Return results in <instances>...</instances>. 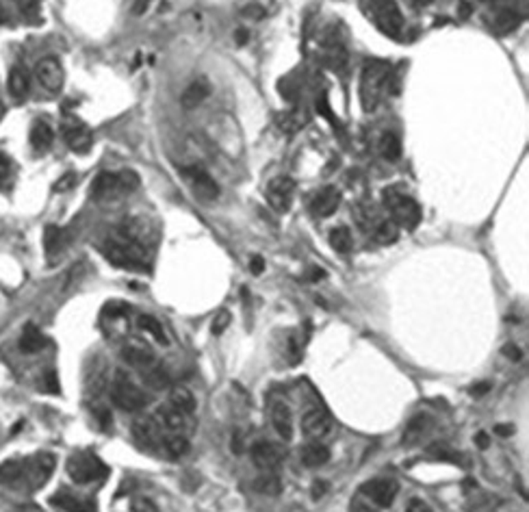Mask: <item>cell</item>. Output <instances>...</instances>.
<instances>
[{"label": "cell", "instance_id": "cell-1", "mask_svg": "<svg viewBox=\"0 0 529 512\" xmlns=\"http://www.w3.org/2000/svg\"><path fill=\"white\" fill-rule=\"evenodd\" d=\"M391 65L380 59H367L360 76V105L367 113H373L380 105V98L389 79Z\"/></svg>", "mask_w": 529, "mask_h": 512}, {"label": "cell", "instance_id": "cell-2", "mask_svg": "<svg viewBox=\"0 0 529 512\" xmlns=\"http://www.w3.org/2000/svg\"><path fill=\"white\" fill-rule=\"evenodd\" d=\"M137 187H139V176L130 172V169H124V172H118V174L102 172L93 178L89 193L96 202H113L135 191Z\"/></svg>", "mask_w": 529, "mask_h": 512}, {"label": "cell", "instance_id": "cell-3", "mask_svg": "<svg viewBox=\"0 0 529 512\" xmlns=\"http://www.w3.org/2000/svg\"><path fill=\"white\" fill-rule=\"evenodd\" d=\"M102 254L111 265L120 269H141L148 265V248L139 246L130 239H109L102 244Z\"/></svg>", "mask_w": 529, "mask_h": 512}, {"label": "cell", "instance_id": "cell-4", "mask_svg": "<svg viewBox=\"0 0 529 512\" xmlns=\"http://www.w3.org/2000/svg\"><path fill=\"white\" fill-rule=\"evenodd\" d=\"M111 399L124 413H139L148 406L146 391L139 389L126 371H115V378L111 385Z\"/></svg>", "mask_w": 529, "mask_h": 512}, {"label": "cell", "instance_id": "cell-5", "mask_svg": "<svg viewBox=\"0 0 529 512\" xmlns=\"http://www.w3.org/2000/svg\"><path fill=\"white\" fill-rule=\"evenodd\" d=\"M367 13L371 22L386 38H399L404 30V16L395 0H367Z\"/></svg>", "mask_w": 529, "mask_h": 512}, {"label": "cell", "instance_id": "cell-6", "mask_svg": "<svg viewBox=\"0 0 529 512\" xmlns=\"http://www.w3.org/2000/svg\"><path fill=\"white\" fill-rule=\"evenodd\" d=\"M384 207L393 215V222L406 230H414L421 224V207L410 195L397 189L384 191Z\"/></svg>", "mask_w": 529, "mask_h": 512}, {"label": "cell", "instance_id": "cell-7", "mask_svg": "<svg viewBox=\"0 0 529 512\" xmlns=\"http://www.w3.org/2000/svg\"><path fill=\"white\" fill-rule=\"evenodd\" d=\"M67 475L72 477V482L76 484H93V482H102L104 477L109 475V469L96 454L81 452V454L69 456Z\"/></svg>", "mask_w": 529, "mask_h": 512}, {"label": "cell", "instance_id": "cell-8", "mask_svg": "<svg viewBox=\"0 0 529 512\" xmlns=\"http://www.w3.org/2000/svg\"><path fill=\"white\" fill-rule=\"evenodd\" d=\"M55 467H57L55 454H38L26 458V491L42 489L55 473Z\"/></svg>", "mask_w": 529, "mask_h": 512}, {"label": "cell", "instance_id": "cell-9", "mask_svg": "<svg viewBox=\"0 0 529 512\" xmlns=\"http://www.w3.org/2000/svg\"><path fill=\"white\" fill-rule=\"evenodd\" d=\"M157 417H159V421L163 423V428H165L167 432H171V434H185V436H191L193 430H195V423H193L191 413H185V411H181V408H176V406H171V404L159 406Z\"/></svg>", "mask_w": 529, "mask_h": 512}, {"label": "cell", "instance_id": "cell-10", "mask_svg": "<svg viewBox=\"0 0 529 512\" xmlns=\"http://www.w3.org/2000/svg\"><path fill=\"white\" fill-rule=\"evenodd\" d=\"M293 195H295V181L291 176H275L267 185V202L278 213H287L291 209Z\"/></svg>", "mask_w": 529, "mask_h": 512}, {"label": "cell", "instance_id": "cell-11", "mask_svg": "<svg viewBox=\"0 0 529 512\" xmlns=\"http://www.w3.org/2000/svg\"><path fill=\"white\" fill-rule=\"evenodd\" d=\"M183 176L189 181L191 191L198 195V200H202V202H215L220 198V187L213 181V176L206 172V169H202V167H185L183 169Z\"/></svg>", "mask_w": 529, "mask_h": 512}, {"label": "cell", "instance_id": "cell-12", "mask_svg": "<svg viewBox=\"0 0 529 512\" xmlns=\"http://www.w3.org/2000/svg\"><path fill=\"white\" fill-rule=\"evenodd\" d=\"M130 434L137 440V445L148 450V452H154V450L161 448L163 434H161L159 423L152 417H139V419H135L132 426H130Z\"/></svg>", "mask_w": 529, "mask_h": 512}, {"label": "cell", "instance_id": "cell-13", "mask_svg": "<svg viewBox=\"0 0 529 512\" xmlns=\"http://www.w3.org/2000/svg\"><path fill=\"white\" fill-rule=\"evenodd\" d=\"M35 76H38L40 85L48 91H61L65 83V70L57 57H44L35 65Z\"/></svg>", "mask_w": 529, "mask_h": 512}, {"label": "cell", "instance_id": "cell-14", "mask_svg": "<svg viewBox=\"0 0 529 512\" xmlns=\"http://www.w3.org/2000/svg\"><path fill=\"white\" fill-rule=\"evenodd\" d=\"M332 428H334V419L326 408H312V411H308L302 417V430L312 440L326 438L332 432Z\"/></svg>", "mask_w": 529, "mask_h": 512}, {"label": "cell", "instance_id": "cell-15", "mask_svg": "<svg viewBox=\"0 0 529 512\" xmlns=\"http://www.w3.org/2000/svg\"><path fill=\"white\" fill-rule=\"evenodd\" d=\"M397 484L393 480H369L360 487V493L371 499L375 506L380 508H389L393 506L395 497H397Z\"/></svg>", "mask_w": 529, "mask_h": 512}, {"label": "cell", "instance_id": "cell-16", "mask_svg": "<svg viewBox=\"0 0 529 512\" xmlns=\"http://www.w3.org/2000/svg\"><path fill=\"white\" fill-rule=\"evenodd\" d=\"M63 137L69 146V150L76 152V154H87L91 150L93 137H91V130L81 124V122H67L63 124Z\"/></svg>", "mask_w": 529, "mask_h": 512}, {"label": "cell", "instance_id": "cell-17", "mask_svg": "<svg viewBox=\"0 0 529 512\" xmlns=\"http://www.w3.org/2000/svg\"><path fill=\"white\" fill-rule=\"evenodd\" d=\"M523 20H525V16L521 9L501 7L490 18V30L495 33V35H510V33H514L523 24Z\"/></svg>", "mask_w": 529, "mask_h": 512}, {"label": "cell", "instance_id": "cell-18", "mask_svg": "<svg viewBox=\"0 0 529 512\" xmlns=\"http://www.w3.org/2000/svg\"><path fill=\"white\" fill-rule=\"evenodd\" d=\"M0 487L26 491V458H11L0 462Z\"/></svg>", "mask_w": 529, "mask_h": 512}, {"label": "cell", "instance_id": "cell-19", "mask_svg": "<svg viewBox=\"0 0 529 512\" xmlns=\"http://www.w3.org/2000/svg\"><path fill=\"white\" fill-rule=\"evenodd\" d=\"M269 417H271V423H273L278 436L282 440H291V436H293V419H291V411H289L287 402L273 399L271 408H269Z\"/></svg>", "mask_w": 529, "mask_h": 512}, {"label": "cell", "instance_id": "cell-20", "mask_svg": "<svg viewBox=\"0 0 529 512\" xmlns=\"http://www.w3.org/2000/svg\"><path fill=\"white\" fill-rule=\"evenodd\" d=\"M250 456H252V462L261 471H275L280 467V462H282V454L278 452V448L271 445V443H267V440L254 443L252 450H250Z\"/></svg>", "mask_w": 529, "mask_h": 512}, {"label": "cell", "instance_id": "cell-21", "mask_svg": "<svg viewBox=\"0 0 529 512\" xmlns=\"http://www.w3.org/2000/svg\"><path fill=\"white\" fill-rule=\"evenodd\" d=\"M341 204V191L336 187H324L322 191H317L312 202H310V211L317 217H330Z\"/></svg>", "mask_w": 529, "mask_h": 512}, {"label": "cell", "instance_id": "cell-22", "mask_svg": "<svg viewBox=\"0 0 529 512\" xmlns=\"http://www.w3.org/2000/svg\"><path fill=\"white\" fill-rule=\"evenodd\" d=\"M7 89L9 96L16 102H24L30 93V74L24 65H13L9 70V79H7Z\"/></svg>", "mask_w": 529, "mask_h": 512}, {"label": "cell", "instance_id": "cell-23", "mask_svg": "<svg viewBox=\"0 0 529 512\" xmlns=\"http://www.w3.org/2000/svg\"><path fill=\"white\" fill-rule=\"evenodd\" d=\"M208 93H210V85H208L206 79L193 81V83L183 91V96H181V105H183V109H187V111L198 109V107L202 105V102L208 98Z\"/></svg>", "mask_w": 529, "mask_h": 512}, {"label": "cell", "instance_id": "cell-24", "mask_svg": "<svg viewBox=\"0 0 529 512\" xmlns=\"http://www.w3.org/2000/svg\"><path fill=\"white\" fill-rule=\"evenodd\" d=\"M104 387H107V365H104V360L96 358V360L87 367V373H85V389H87V395H100Z\"/></svg>", "mask_w": 529, "mask_h": 512}, {"label": "cell", "instance_id": "cell-25", "mask_svg": "<svg viewBox=\"0 0 529 512\" xmlns=\"http://www.w3.org/2000/svg\"><path fill=\"white\" fill-rule=\"evenodd\" d=\"M122 358H124L130 367H135V369H139V371H144L146 367H150V365L157 360L154 354H152L148 348L139 346V343H128V346H124V348H122Z\"/></svg>", "mask_w": 529, "mask_h": 512}, {"label": "cell", "instance_id": "cell-26", "mask_svg": "<svg viewBox=\"0 0 529 512\" xmlns=\"http://www.w3.org/2000/svg\"><path fill=\"white\" fill-rule=\"evenodd\" d=\"M300 458H302L304 467L317 469V467H322V465H326L330 460V450L324 445V443H308V445L302 448Z\"/></svg>", "mask_w": 529, "mask_h": 512}, {"label": "cell", "instance_id": "cell-27", "mask_svg": "<svg viewBox=\"0 0 529 512\" xmlns=\"http://www.w3.org/2000/svg\"><path fill=\"white\" fill-rule=\"evenodd\" d=\"M55 142V130L46 120H35L30 126V144L35 150H48Z\"/></svg>", "mask_w": 529, "mask_h": 512}, {"label": "cell", "instance_id": "cell-28", "mask_svg": "<svg viewBox=\"0 0 529 512\" xmlns=\"http://www.w3.org/2000/svg\"><path fill=\"white\" fill-rule=\"evenodd\" d=\"M46 348V336L42 334V330L38 326H26L22 330V336H20V350L24 354H38Z\"/></svg>", "mask_w": 529, "mask_h": 512}, {"label": "cell", "instance_id": "cell-29", "mask_svg": "<svg viewBox=\"0 0 529 512\" xmlns=\"http://www.w3.org/2000/svg\"><path fill=\"white\" fill-rule=\"evenodd\" d=\"M161 448H163V452L169 456V458H183L187 452H189V436H185V434H171L169 432V436H163V440H161Z\"/></svg>", "mask_w": 529, "mask_h": 512}, {"label": "cell", "instance_id": "cell-30", "mask_svg": "<svg viewBox=\"0 0 529 512\" xmlns=\"http://www.w3.org/2000/svg\"><path fill=\"white\" fill-rule=\"evenodd\" d=\"M144 380H146V385L150 387V389H154V391H165L167 387H169V373H167V369L161 365V363H152L150 367H146L144 371Z\"/></svg>", "mask_w": 529, "mask_h": 512}, {"label": "cell", "instance_id": "cell-31", "mask_svg": "<svg viewBox=\"0 0 529 512\" xmlns=\"http://www.w3.org/2000/svg\"><path fill=\"white\" fill-rule=\"evenodd\" d=\"M380 154L386 159V161H391V163H395V161H399V157H402V142H399V137L395 132H384L382 137H380Z\"/></svg>", "mask_w": 529, "mask_h": 512}, {"label": "cell", "instance_id": "cell-32", "mask_svg": "<svg viewBox=\"0 0 529 512\" xmlns=\"http://www.w3.org/2000/svg\"><path fill=\"white\" fill-rule=\"evenodd\" d=\"M169 404L171 406H176V408H181V411H185V413H195V397H193V393L189 391V389H185V387H176L174 391H171V395H169Z\"/></svg>", "mask_w": 529, "mask_h": 512}, {"label": "cell", "instance_id": "cell-33", "mask_svg": "<svg viewBox=\"0 0 529 512\" xmlns=\"http://www.w3.org/2000/svg\"><path fill=\"white\" fill-rule=\"evenodd\" d=\"M328 241H330L332 250H336L341 254H347V252H351V248H354V239H351V232L345 226H339V228L330 230Z\"/></svg>", "mask_w": 529, "mask_h": 512}, {"label": "cell", "instance_id": "cell-34", "mask_svg": "<svg viewBox=\"0 0 529 512\" xmlns=\"http://www.w3.org/2000/svg\"><path fill=\"white\" fill-rule=\"evenodd\" d=\"M137 326L141 328V330H146V332H150L159 343H167V336H165V330H163V326H161V322L157 319V317H152V315H139V319H137Z\"/></svg>", "mask_w": 529, "mask_h": 512}, {"label": "cell", "instance_id": "cell-35", "mask_svg": "<svg viewBox=\"0 0 529 512\" xmlns=\"http://www.w3.org/2000/svg\"><path fill=\"white\" fill-rule=\"evenodd\" d=\"M397 232H399V226H397L393 220L382 222V224L377 226V230H375V241L382 244V246H391V244L397 241V237H399Z\"/></svg>", "mask_w": 529, "mask_h": 512}, {"label": "cell", "instance_id": "cell-36", "mask_svg": "<svg viewBox=\"0 0 529 512\" xmlns=\"http://www.w3.org/2000/svg\"><path fill=\"white\" fill-rule=\"evenodd\" d=\"M428 423H430V419H428L426 415H419V417H414V419L408 423L406 434H404V443H406V445H412V443H416V440H419V436L428 430Z\"/></svg>", "mask_w": 529, "mask_h": 512}, {"label": "cell", "instance_id": "cell-37", "mask_svg": "<svg viewBox=\"0 0 529 512\" xmlns=\"http://www.w3.org/2000/svg\"><path fill=\"white\" fill-rule=\"evenodd\" d=\"M44 248L48 254H55L63 248V230L59 226H48L44 230Z\"/></svg>", "mask_w": 529, "mask_h": 512}, {"label": "cell", "instance_id": "cell-38", "mask_svg": "<svg viewBox=\"0 0 529 512\" xmlns=\"http://www.w3.org/2000/svg\"><path fill=\"white\" fill-rule=\"evenodd\" d=\"M254 489H256L261 495H278V493L282 491V484H280V480H278V475L265 473V475H261L258 480L254 482Z\"/></svg>", "mask_w": 529, "mask_h": 512}, {"label": "cell", "instance_id": "cell-39", "mask_svg": "<svg viewBox=\"0 0 529 512\" xmlns=\"http://www.w3.org/2000/svg\"><path fill=\"white\" fill-rule=\"evenodd\" d=\"M50 504L57 506V508H63V510H85V504H83L81 499H76V497H72V495H67V493L55 495V497L50 499Z\"/></svg>", "mask_w": 529, "mask_h": 512}, {"label": "cell", "instance_id": "cell-40", "mask_svg": "<svg viewBox=\"0 0 529 512\" xmlns=\"http://www.w3.org/2000/svg\"><path fill=\"white\" fill-rule=\"evenodd\" d=\"M304 122H306V118H304L302 113H297V111H291V113H287L285 118H280V120H278L280 128L285 130V132H295V130H300V128L304 126Z\"/></svg>", "mask_w": 529, "mask_h": 512}, {"label": "cell", "instance_id": "cell-41", "mask_svg": "<svg viewBox=\"0 0 529 512\" xmlns=\"http://www.w3.org/2000/svg\"><path fill=\"white\" fill-rule=\"evenodd\" d=\"M230 319H232V315H230L228 311H220V313H215L213 324H210V332H213V334H222V332L230 326Z\"/></svg>", "mask_w": 529, "mask_h": 512}, {"label": "cell", "instance_id": "cell-42", "mask_svg": "<svg viewBox=\"0 0 529 512\" xmlns=\"http://www.w3.org/2000/svg\"><path fill=\"white\" fill-rule=\"evenodd\" d=\"M241 16H243V18H248V20H263L267 13H265V9H263L261 5H245V7L241 9Z\"/></svg>", "mask_w": 529, "mask_h": 512}, {"label": "cell", "instance_id": "cell-43", "mask_svg": "<svg viewBox=\"0 0 529 512\" xmlns=\"http://www.w3.org/2000/svg\"><path fill=\"white\" fill-rule=\"evenodd\" d=\"M11 174V159L0 152V185H5Z\"/></svg>", "mask_w": 529, "mask_h": 512}, {"label": "cell", "instance_id": "cell-44", "mask_svg": "<svg viewBox=\"0 0 529 512\" xmlns=\"http://www.w3.org/2000/svg\"><path fill=\"white\" fill-rule=\"evenodd\" d=\"M300 358H302V346L297 343V336L293 334V336L289 339V360H291L293 365H297Z\"/></svg>", "mask_w": 529, "mask_h": 512}, {"label": "cell", "instance_id": "cell-45", "mask_svg": "<svg viewBox=\"0 0 529 512\" xmlns=\"http://www.w3.org/2000/svg\"><path fill=\"white\" fill-rule=\"evenodd\" d=\"M44 391L59 393V382H57V373L55 371H46L44 373Z\"/></svg>", "mask_w": 529, "mask_h": 512}, {"label": "cell", "instance_id": "cell-46", "mask_svg": "<svg viewBox=\"0 0 529 512\" xmlns=\"http://www.w3.org/2000/svg\"><path fill=\"white\" fill-rule=\"evenodd\" d=\"M504 354H506V358H508V360H514V363H518V360L523 358L521 348H518V346H514V343H508V346L504 348Z\"/></svg>", "mask_w": 529, "mask_h": 512}, {"label": "cell", "instance_id": "cell-47", "mask_svg": "<svg viewBox=\"0 0 529 512\" xmlns=\"http://www.w3.org/2000/svg\"><path fill=\"white\" fill-rule=\"evenodd\" d=\"M488 391H490V382H482V385H473V387H471V395H473V397L486 395Z\"/></svg>", "mask_w": 529, "mask_h": 512}, {"label": "cell", "instance_id": "cell-48", "mask_svg": "<svg viewBox=\"0 0 529 512\" xmlns=\"http://www.w3.org/2000/svg\"><path fill=\"white\" fill-rule=\"evenodd\" d=\"M150 3H152V0H135V5H132V11L137 13V16H141V13H144L148 7H150Z\"/></svg>", "mask_w": 529, "mask_h": 512}, {"label": "cell", "instance_id": "cell-49", "mask_svg": "<svg viewBox=\"0 0 529 512\" xmlns=\"http://www.w3.org/2000/svg\"><path fill=\"white\" fill-rule=\"evenodd\" d=\"M250 269H252V274H263V269H265V261H263L261 256H254V258H252V263H250Z\"/></svg>", "mask_w": 529, "mask_h": 512}, {"label": "cell", "instance_id": "cell-50", "mask_svg": "<svg viewBox=\"0 0 529 512\" xmlns=\"http://www.w3.org/2000/svg\"><path fill=\"white\" fill-rule=\"evenodd\" d=\"M475 445L482 448V450H486V448L490 445V440H488V434H486V432H477V434H475Z\"/></svg>", "mask_w": 529, "mask_h": 512}, {"label": "cell", "instance_id": "cell-51", "mask_svg": "<svg viewBox=\"0 0 529 512\" xmlns=\"http://www.w3.org/2000/svg\"><path fill=\"white\" fill-rule=\"evenodd\" d=\"M74 185V174H67L65 178H61V183H57V191H61V189H67V187H72Z\"/></svg>", "mask_w": 529, "mask_h": 512}, {"label": "cell", "instance_id": "cell-52", "mask_svg": "<svg viewBox=\"0 0 529 512\" xmlns=\"http://www.w3.org/2000/svg\"><path fill=\"white\" fill-rule=\"evenodd\" d=\"M326 489H328V487H326L324 482H317V484L312 487V497H314V499H319V497L326 493Z\"/></svg>", "mask_w": 529, "mask_h": 512}, {"label": "cell", "instance_id": "cell-53", "mask_svg": "<svg viewBox=\"0 0 529 512\" xmlns=\"http://www.w3.org/2000/svg\"><path fill=\"white\" fill-rule=\"evenodd\" d=\"M16 3H18V7H20L22 11H28V9L35 7V3H38V0H16Z\"/></svg>", "mask_w": 529, "mask_h": 512}, {"label": "cell", "instance_id": "cell-54", "mask_svg": "<svg viewBox=\"0 0 529 512\" xmlns=\"http://www.w3.org/2000/svg\"><path fill=\"white\" fill-rule=\"evenodd\" d=\"M497 434L499 436H510V434H514V428L512 426H497Z\"/></svg>", "mask_w": 529, "mask_h": 512}, {"label": "cell", "instance_id": "cell-55", "mask_svg": "<svg viewBox=\"0 0 529 512\" xmlns=\"http://www.w3.org/2000/svg\"><path fill=\"white\" fill-rule=\"evenodd\" d=\"M248 38H250V35H248V30H239V33H234V40H239L241 46H243L245 42H248Z\"/></svg>", "mask_w": 529, "mask_h": 512}, {"label": "cell", "instance_id": "cell-56", "mask_svg": "<svg viewBox=\"0 0 529 512\" xmlns=\"http://www.w3.org/2000/svg\"><path fill=\"white\" fill-rule=\"evenodd\" d=\"M469 13H471V7H469L467 3H465V5H460V16H465V18H467Z\"/></svg>", "mask_w": 529, "mask_h": 512}, {"label": "cell", "instance_id": "cell-57", "mask_svg": "<svg viewBox=\"0 0 529 512\" xmlns=\"http://www.w3.org/2000/svg\"><path fill=\"white\" fill-rule=\"evenodd\" d=\"M0 115H3V105H0Z\"/></svg>", "mask_w": 529, "mask_h": 512}, {"label": "cell", "instance_id": "cell-58", "mask_svg": "<svg viewBox=\"0 0 529 512\" xmlns=\"http://www.w3.org/2000/svg\"><path fill=\"white\" fill-rule=\"evenodd\" d=\"M484 3H492V0H484Z\"/></svg>", "mask_w": 529, "mask_h": 512}]
</instances>
